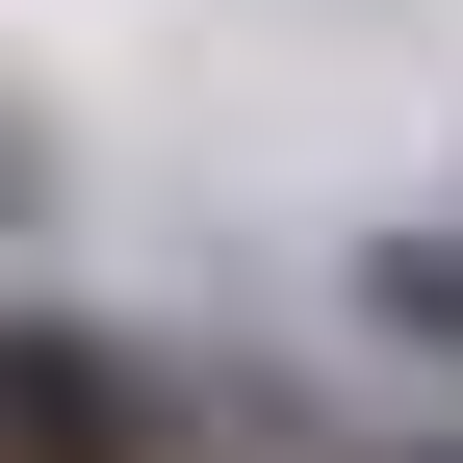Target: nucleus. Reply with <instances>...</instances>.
<instances>
[{
  "mask_svg": "<svg viewBox=\"0 0 463 463\" xmlns=\"http://www.w3.org/2000/svg\"><path fill=\"white\" fill-rule=\"evenodd\" d=\"M181 412H206L181 361H129L78 309H0V463H181Z\"/></svg>",
  "mask_w": 463,
  "mask_h": 463,
  "instance_id": "f257e3e1",
  "label": "nucleus"
},
{
  "mask_svg": "<svg viewBox=\"0 0 463 463\" xmlns=\"http://www.w3.org/2000/svg\"><path fill=\"white\" fill-rule=\"evenodd\" d=\"M181 463H335V438H232V412H181Z\"/></svg>",
  "mask_w": 463,
  "mask_h": 463,
  "instance_id": "7ed1b4c3",
  "label": "nucleus"
},
{
  "mask_svg": "<svg viewBox=\"0 0 463 463\" xmlns=\"http://www.w3.org/2000/svg\"><path fill=\"white\" fill-rule=\"evenodd\" d=\"M26 181H52V155H26V103H0V206H26Z\"/></svg>",
  "mask_w": 463,
  "mask_h": 463,
  "instance_id": "20e7f679",
  "label": "nucleus"
},
{
  "mask_svg": "<svg viewBox=\"0 0 463 463\" xmlns=\"http://www.w3.org/2000/svg\"><path fill=\"white\" fill-rule=\"evenodd\" d=\"M361 335H412V361H463V232H386V258H361Z\"/></svg>",
  "mask_w": 463,
  "mask_h": 463,
  "instance_id": "f03ea898",
  "label": "nucleus"
},
{
  "mask_svg": "<svg viewBox=\"0 0 463 463\" xmlns=\"http://www.w3.org/2000/svg\"><path fill=\"white\" fill-rule=\"evenodd\" d=\"M438 463H463V438H438Z\"/></svg>",
  "mask_w": 463,
  "mask_h": 463,
  "instance_id": "39448f33",
  "label": "nucleus"
}]
</instances>
